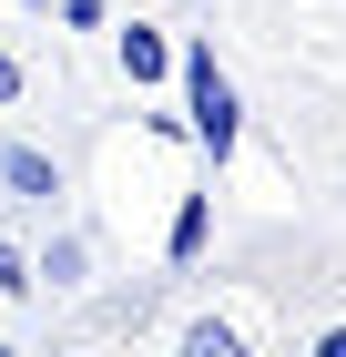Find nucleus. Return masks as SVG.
Instances as JSON below:
<instances>
[{"label":"nucleus","mask_w":346,"mask_h":357,"mask_svg":"<svg viewBox=\"0 0 346 357\" xmlns=\"http://www.w3.org/2000/svg\"><path fill=\"white\" fill-rule=\"evenodd\" d=\"M173 82H184V143L224 174V164H235V143H244V92L224 82L214 41H184V52H173Z\"/></svg>","instance_id":"nucleus-1"},{"label":"nucleus","mask_w":346,"mask_h":357,"mask_svg":"<svg viewBox=\"0 0 346 357\" xmlns=\"http://www.w3.org/2000/svg\"><path fill=\"white\" fill-rule=\"evenodd\" d=\"M31 286H52V296H81V286H92V235H81V225H52V245L31 255Z\"/></svg>","instance_id":"nucleus-2"},{"label":"nucleus","mask_w":346,"mask_h":357,"mask_svg":"<svg viewBox=\"0 0 346 357\" xmlns=\"http://www.w3.org/2000/svg\"><path fill=\"white\" fill-rule=\"evenodd\" d=\"M112 61H123V82H173V41L153 21H123L112 31Z\"/></svg>","instance_id":"nucleus-3"},{"label":"nucleus","mask_w":346,"mask_h":357,"mask_svg":"<svg viewBox=\"0 0 346 357\" xmlns=\"http://www.w3.org/2000/svg\"><path fill=\"white\" fill-rule=\"evenodd\" d=\"M0 184L21 194V204H52V194H61V153H41V143H0Z\"/></svg>","instance_id":"nucleus-4"},{"label":"nucleus","mask_w":346,"mask_h":357,"mask_svg":"<svg viewBox=\"0 0 346 357\" xmlns=\"http://www.w3.org/2000/svg\"><path fill=\"white\" fill-rule=\"evenodd\" d=\"M204 235H214V184H194L184 204H173V225H163V255H173V266H194V255H204Z\"/></svg>","instance_id":"nucleus-5"},{"label":"nucleus","mask_w":346,"mask_h":357,"mask_svg":"<svg viewBox=\"0 0 346 357\" xmlns=\"http://www.w3.org/2000/svg\"><path fill=\"white\" fill-rule=\"evenodd\" d=\"M173 357H255V347H244V327H235V317H184Z\"/></svg>","instance_id":"nucleus-6"},{"label":"nucleus","mask_w":346,"mask_h":357,"mask_svg":"<svg viewBox=\"0 0 346 357\" xmlns=\"http://www.w3.org/2000/svg\"><path fill=\"white\" fill-rule=\"evenodd\" d=\"M0 296H31V245H0Z\"/></svg>","instance_id":"nucleus-7"},{"label":"nucleus","mask_w":346,"mask_h":357,"mask_svg":"<svg viewBox=\"0 0 346 357\" xmlns=\"http://www.w3.org/2000/svg\"><path fill=\"white\" fill-rule=\"evenodd\" d=\"M61 21H72V31H112V10H102V0H61Z\"/></svg>","instance_id":"nucleus-8"},{"label":"nucleus","mask_w":346,"mask_h":357,"mask_svg":"<svg viewBox=\"0 0 346 357\" xmlns=\"http://www.w3.org/2000/svg\"><path fill=\"white\" fill-rule=\"evenodd\" d=\"M295 357H346V317H336V327H316V337H306Z\"/></svg>","instance_id":"nucleus-9"},{"label":"nucleus","mask_w":346,"mask_h":357,"mask_svg":"<svg viewBox=\"0 0 346 357\" xmlns=\"http://www.w3.org/2000/svg\"><path fill=\"white\" fill-rule=\"evenodd\" d=\"M21 92H31V72H21V61H10V52H0V112L21 102Z\"/></svg>","instance_id":"nucleus-10"},{"label":"nucleus","mask_w":346,"mask_h":357,"mask_svg":"<svg viewBox=\"0 0 346 357\" xmlns=\"http://www.w3.org/2000/svg\"><path fill=\"white\" fill-rule=\"evenodd\" d=\"M61 357H102V347H61Z\"/></svg>","instance_id":"nucleus-11"},{"label":"nucleus","mask_w":346,"mask_h":357,"mask_svg":"<svg viewBox=\"0 0 346 357\" xmlns=\"http://www.w3.org/2000/svg\"><path fill=\"white\" fill-rule=\"evenodd\" d=\"M0 357H21V347H10V337H0Z\"/></svg>","instance_id":"nucleus-12"}]
</instances>
